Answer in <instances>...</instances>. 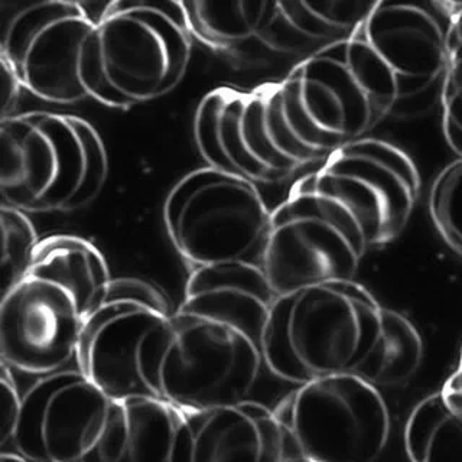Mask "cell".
Returning a JSON list of instances; mask_svg holds the SVG:
<instances>
[{
    "instance_id": "11",
    "label": "cell",
    "mask_w": 462,
    "mask_h": 462,
    "mask_svg": "<svg viewBox=\"0 0 462 462\" xmlns=\"http://www.w3.org/2000/svg\"><path fill=\"white\" fill-rule=\"evenodd\" d=\"M273 411L310 462H375L392 430L382 393L358 374L298 386Z\"/></svg>"
},
{
    "instance_id": "10",
    "label": "cell",
    "mask_w": 462,
    "mask_h": 462,
    "mask_svg": "<svg viewBox=\"0 0 462 462\" xmlns=\"http://www.w3.org/2000/svg\"><path fill=\"white\" fill-rule=\"evenodd\" d=\"M194 137L207 166L254 185L281 184L310 166L282 117L279 83L209 91L195 112Z\"/></svg>"
},
{
    "instance_id": "18",
    "label": "cell",
    "mask_w": 462,
    "mask_h": 462,
    "mask_svg": "<svg viewBox=\"0 0 462 462\" xmlns=\"http://www.w3.org/2000/svg\"><path fill=\"white\" fill-rule=\"evenodd\" d=\"M404 447L411 462H462V402L440 390L411 411Z\"/></svg>"
},
{
    "instance_id": "26",
    "label": "cell",
    "mask_w": 462,
    "mask_h": 462,
    "mask_svg": "<svg viewBox=\"0 0 462 462\" xmlns=\"http://www.w3.org/2000/svg\"><path fill=\"white\" fill-rule=\"evenodd\" d=\"M0 69H2V119L14 116V110L18 106L21 91L23 90L18 76L14 74L11 65L0 58Z\"/></svg>"
},
{
    "instance_id": "5",
    "label": "cell",
    "mask_w": 462,
    "mask_h": 462,
    "mask_svg": "<svg viewBox=\"0 0 462 462\" xmlns=\"http://www.w3.org/2000/svg\"><path fill=\"white\" fill-rule=\"evenodd\" d=\"M0 151L2 204L22 213L86 208L107 180L103 139L77 116L31 112L2 119Z\"/></svg>"
},
{
    "instance_id": "1",
    "label": "cell",
    "mask_w": 462,
    "mask_h": 462,
    "mask_svg": "<svg viewBox=\"0 0 462 462\" xmlns=\"http://www.w3.org/2000/svg\"><path fill=\"white\" fill-rule=\"evenodd\" d=\"M276 298L254 264L191 271L180 307L142 346L139 365L153 397L182 411L250 401Z\"/></svg>"
},
{
    "instance_id": "13",
    "label": "cell",
    "mask_w": 462,
    "mask_h": 462,
    "mask_svg": "<svg viewBox=\"0 0 462 462\" xmlns=\"http://www.w3.org/2000/svg\"><path fill=\"white\" fill-rule=\"evenodd\" d=\"M162 289L142 279H112L79 337L77 370L115 401L153 397L141 372L152 332L175 315Z\"/></svg>"
},
{
    "instance_id": "20",
    "label": "cell",
    "mask_w": 462,
    "mask_h": 462,
    "mask_svg": "<svg viewBox=\"0 0 462 462\" xmlns=\"http://www.w3.org/2000/svg\"><path fill=\"white\" fill-rule=\"evenodd\" d=\"M271 2H182L192 36L216 51H233L259 35Z\"/></svg>"
},
{
    "instance_id": "22",
    "label": "cell",
    "mask_w": 462,
    "mask_h": 462,
    "mask_svg": "<svg viewBox=\"0 0 462 462\" xmlns=\"http://www.w3.org/2000/svg\"><path fill=\"white\" fill-rule=\"evenodd\" d=\"M2 221V295L16 285L32 263L40 245L28 214L12 207L0 206Z\"/></svg>"
},
{
    "instance_id": "12",
    "label": "cell",
    "mask_w": 462,
    "mask_h": 462,
    "mask_svg": "<svg viewBox=\"0 0 462 462\" xmlns=\"http://www.w3.org/2000/svg\"><path fill=\"white\" fill-rule=\"evenodd\" d=\"M457 2H375L353 33L386 72L396 91L397 108L419 112L440 97ZM394 110V112H396Z\"/></svg>"
},
{
    "instance_id": "27",
    "label": "cell",
    "mask_w": 462,
    "mask_h": 462,
    "mask_svg": "<svg viewBox=\"0 0 462 462\" xmlns=\"http://www.w3.org/2000/svg\"><path fill=\"white\" fill-rule=\"evenodd\" d=\"M442 392H444L447 396L455 399V401L462 402V350L458 368H457L454 374L447 380L444 387H442Z\"/></svg>"
},
{
    "instance_id": "15",
    "label": "cell",
    "mask_w": 462,
    "mask_h": 462,
    "mask_svg": "<svg viewBox=\"0 0 462 462\" xmlns=\"http://www.w3.org/2000/svg\"><path fill=\"white\" fill-rule=\"evenodd\" d=\"M100 14L69 0L31 5L7 23L0 58L11 65L23 90L41 100L52 105L88 100L79 64Z\"/></svg>"
},
{
    "instance_id": "2",
    "label": "cell",
    "mask_w": 462,
    "mask_h": 462,
    "mask_svg": "<svg viewBox=\"0 0 462 462\" xmlns=\"http://www.w3.org/2000/svg\"><path fill=\"white\" fill-rule=\"evenodd\" d=\"M110 282L107 262L93 243L76 236L41 240L25 276L2 295V363L38 379L64 372Z\"/></svg>"
},
{
    "instance_id": "14",
    "label": "cell",
    "mask_w": 462,
    "mask_h": 462,
    "mask_svg": "<svg viewBox=\"0 0 462 462\" xmlns=\"http://www.w3.org/2000/svg\"><path fill=\"white\" fill-rule=\"evenodd\" d=\"M305 180L350 209L370 249L390 245L403 233L420 194V175L411 156L373 137L334 152Z\"/></svg>"
},
{
    "instance_id": "24",
    "label": "cell",
    "mask_w": 462,
    "mask_h": 462,
    "mask_svg": "<svg viewBox=\"0 0 462 462\" xmlns=\"http://www.w3.org/2000/svg\"><path fill=\"white\" fill-rule=\"evenodd\" d=\"M442 126L445 139L455 155L462 158V4L455 14L447 71H445L442 93Z\"/></svg>"
},
{
    "instance_id": "9",
    "label": "cell",
    "mask_w": 462,
    "mask_h": 462,
    "mask_svg": "<svg viewBox=\"0 0 462 462\" xmlns=\"http://www.w3.org/2000/svg\"><path fill=\"white\" fill-rule=\"evenodd\" d=\"M368 250L350 209L303 177L272 209L262 269L274 295H288L319 283L356 281Z\"/></svg>"
},
{
    "instance_id": "7",
    "label": "cell",
    "mask_w": 462,
    "mask_h": 462,
    "mask_svg": "<svg viewBox=\"0 0 462 462\" xmlns=\"http://www.w3.org/2000/svg\"><path fill=\"white\" fill-rule=\"evenodd\" d=\"M271 216L257 185L209 166L178 180L163 204L168 237L192 271L262 267Z\"/></svg>"
},
{
    "instance_id": "4",
    "label": "cell",
    "mask_w": 462,
    "mask_h": 462,
    "mask_svg": "<svg viewBox=\"0 0 462 462\" xmlns=\"http://www.w3.org/2000/svg\"><path fill=\"white\" fill-rule=\"evenodd\" d=\"M382 314L379 300L356 281L278 296L264 327V367L296 386L356 374L377 344Z\"/></svg>"
},
{
    "instance_id": "23",
    "label": "cell",
    "mask_w": 462,
    "mask_h": 462,
    "mask_svg": "<svg viewBox=\"0 0 462 462\" xmlns=\"http://www.w3.org/2000/svg\"><path fill=\"white\" fill-rule=\"evenodd\" d=\"M430 211L440 237L462 257V158L449 163L433 182Z\"/></svg>"
},
{
    "instance_id": "17",
    "label": "cell",
    "mask_w": 462,
    "mask_h": 462,
    "mask_svg": "<svg viewBox=\"0 0 462 462\" xmlns=\"http://www.w3.org/2000/svg\"><path fill=\"white\" fill-rule=\"evenodd\" d=\"M375 2H271L257 40L282 54H300L348 40L365 21ZM314 54V50H312Z\"/></svg>"
},
{
    "instance_id": "6",
    "label": "cell",
    "mask_w": 462,
    "mask_h": 462,
    "mask_svg": "<svg viewBox=\"0 0 462 462\" xmlns=\"http://www.w3.org/2000/svg\"><path fill=\"white\" fill-rule=\"evenodd\" d=\"M279 96L289 136L310 166L365 139L393 113L351 36L293 67Z\"/></svg>"
},
{
    "instance_id": "21",
    "label": "cell",
    "mask_w": 462,
    "mask_h": 462,
    "mask_svg": "<svg viewBox=\"0 0 462 462\" xmlns=\"http://www.w3.org/2000/svg\"><path fill=\"white\" fill-rule=\"evenodd\" d=\"M123 404L126 442L115 462H172L180 409L155 397H134Z\"/></svg>"
},
{
    "instance_id": "3",
    "label": "cell",
    "mask_w": 462,
    "mask_h": 462,
    "mask_svg": "<svg viewBox=\"0 0 462 462\" xmlns=\"http://www.w3.org/2000/svg\"><path fill=\"white\" fill-rule=\"evenodd\" d=\"M191 38L182 2H108L81 54L87 97L119 110L165 97L184 79Z\"/></svg>"
},
{
    "instance_id": "19",
    "label": "cell",
    "mask_w": 462,
    "mask_h": 462,
    "mask_svg": "<svg viewBox=\"0 0 462 462\" xmlns=\"http://www.w3.org/2000/svg\"><path fill=\"white\" fill-rule=\"evenodd\" d=\"M423 353V339L415 324L401 312L383 307L379 339L356 374L375 387L402 386L418 373Z\"/></svg>"
},
{
    "instance_id": "25",
    "label": "cell",
    "mask_w": 462,
    "mask_h": 462,
    "mask_svg": "<svg viewBox=\"0 0 462 462\" xmlns=\"http://www.w3.org/2000/svg\"><path fill=\"white\" fill-rule=\"evenodd\" d=\"M0 396H2V426H0V447L2 451L9 445L18 425L21 413V392L14 380L11 368L2 363L0 374Z\"/></svg>"
},
{
    "instance_id": "8",
    "label": "cell",
    "mask_w": 462,
    "mask_h": 462,
    "mask_svg": "<svg viewBox=\"0 0 462 462\" xmlns=\"http://www.w3.org/2000/svg\"><path fill=\"white\" fill-rule=\"evenodd\" d=\"M21 397L18 425L2 452L28 462H115L122 454L125 404L79 370L36 379Z\"/></svg>"
},
{
    "instance_id": "16",
    "label": "cell",
    "mask_w": 462,
    "mask_h": 462,
    "mask_svg": "<svg viewBox=\"0 0 462 462\" xmlns=\"http://www.w3.org/2000/svg\"><path fill=\"white\" fill-rule=\"evenodd\" d=\"M172 462H310L273 409L254 401L180 411Z\"/></svg>"
}]
</instances>
